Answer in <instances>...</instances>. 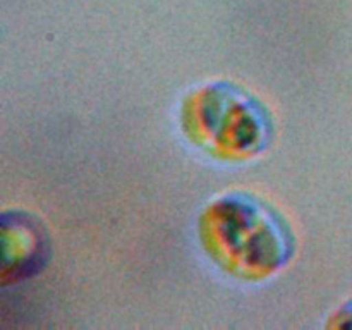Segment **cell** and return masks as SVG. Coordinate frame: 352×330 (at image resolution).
Returning <instances> with one entry per match:
<instances>
[{
    "label": "cell",
    "instance_id": "cell-1",
    "mask_svg": "<svg viewBox=\"0 0 352 330\" xmlns=\"http://www.w3.org/2000/svg\"><path fill=\"white\" fill-rule=\"evenodd\" d=\"M206 248L239 277L275 274L294 253V237L277 210L248 192H229L206 208L201 220Z\"/></svg>",
    "mask_w": 352,
    "mask_h": 330
},
{
    "label": "cell",
    "instance_id": "cell-3",
    "mask_svg": "<svg viewBox=\"0 0 352 330\" xmlns=\"http://www.w3.org/2000/svg\"><path fill=\"white\" fill-rule=\"evenodd\" d=\"M2 237L3 278L26 277L40 267V261L43 260L45 236L34 220L19 213L3 215Z\"/></svg>",
    "mask_w": 352,
    "mask_h": 330
},
{
    "label": "cell",
    "instance_id": "cell-2",
    "mask_svg": "<svg viewBox=\"0 0 352 330\" xmlns=\"http://www.w3.org/2000/svg\"><path fill=\"white\" fill-rule=\"evenodd\" d=\"M184 124L192 140L229 158L254 157L268 146L274 134L263 103L226 81L203 86L189 96Z\"/></svg>",
    "mask_w": 352,
    "mask_h": 330
}]
</instances>
